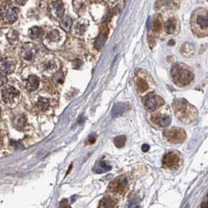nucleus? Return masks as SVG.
<instances>
[{
    "instance_id": "obj_29",
    "label": "nucleus",
    "mask_w": 208,
    "mask_h": 208,
    "mask_svg": "<svg viewBox=\"0 0 208 208\" xmlns=\"http://www.w3.org/2000/svg\"><path fill=\"white\" fill-rule=\"evenodd\" d=\"M161 21H160V18H156L154 19L153 23V30H154L155 32H158L160 31V29H161Z\"/></svg>"
},
{
    "instance_id": "obj_16",
    "label": "nucleus",
    "mask_w": 208,
    "mask_h": 208,
    "mask_svg": "<svg viewBox=\"0 0 208 208\" xmlns=\"http://www.w3.org/2000/svg\"><path fill=\"white\" fill-rule=\"evenodd\" d=\"M136 88L139 93H144L147 91L150 87L149 83L146 79H145L143 76H137L136 79Z\"/></svg>"
},
{
    "instance_id": "obj_19",
    "label": "nucleus",
    "mask_w": 208,
    "mask_h": 208,
    "mask_svg": "<svg viewBox=\"0 0 208 208\" xmlns=\"http://www.w3.org/2000/svg\"><path fill=\"white\" fill-rule=\"evenodd\" d=\"M51 12L56 17H61L63 15L64 8L61 2H55L51 4Z\"/></svg>"
},
{
    "instance_id": "obj_31",
    "label": "nucleus",
    "mask_w": 208,
    "mask_h": 208,
    "mask_svg": "<svg viewBox=\"0 0 208 208\" xmlns=\"http://www.w3.org/2000/svg\"><path fill=\"white\" fill-rule=\"evenodd\" d=\"M10 146H12V147H14V148L16 149L22 148V147H23V145L21 144V143H19V142L18 141H14V140H11Z\"/></svg>"
},
{
    "instance_id": "obj_17",
    "label": "nucleus",
    "mask_w": 208,
    "mask_h": 208,
    "mask_svg": "<svg viewBox=\"0 0 208 208\" xmlns=\"http://www.w3.org/2000/svg\"><path fill=\"white\" fill-rule=\"evenodd\" d=\"M127 107L128 105L125 103H118L115 104L111 111V115L113 118H117L120 115H123L127 110Z\"/></svg>"
},
{
    "instance_id": "obj_8",
    "label": "nucleus",
    "mask_w": 208,
    "mask_h": 208,
    "mask_svg": "<svg viewBox=\"0 0 208 208\" xmlns=\"http://www.w3.org/2000/svg\"><path fill=\"white\" fill-rule=\"evenodd\" d=\"M178 162H179V157L178 153L175 152H169L166 153L162 160L163 165L171 170L176 169L178 167Z\"/></svg>"
},
{
    "instance_id": "obj_2",
    "label": "nucleus",
    "mask_w": 208,
    "mask_h": 208,
    "mask_svg": "<svg viewBox=\"0 0 208 208\" xmlns=\"http://www.w3.org/2000/svg\"><path fill=\"white\" fill-rule=\"evenodd\" d=\"M171 74L174 83L179 86H187L193 79L192 71L185 65L179 64H176L172 67Z\"/></svg>"
},
{
    "instance_id": "obj_11",
    "label": "nucleus",
    "mask_w": 208,
    "mask_h": 208,
    "mask_svg": "<svg viewBox=\"0 0 208 208\" xmlns=\"http://www.w3.org/2000/svg\"><path fill=\"white\" fill-rule=\"evenodd\" d=\"M164 30L167 33L175 34L179 30V23L175 18H170L164 23Z\"/></svg>"
},
{
    "instance_id": "obj_5",
    "label": "nucleus",
    "mask_w": 208,
    "mask_h": 208,
    "mask_svg": "<svg viewBox=\"0 0 208 208\" xmlns=\"http://www.w3.org/2000/svg\"><path fill=\"white\" fill-rule=\"evenodd\" d=\"M128 188V181L125 176H119L113 180L108 185V189L111 192L118 195H122Z\"/></svg>"
},
{
    "instance_id": "obj_6",
    "label": "nucleus",
    "mask_w": 208,
    "mask_h": 208,
    "mask_svg": "<svg viewBox=\"0 0 208 208\" xmlns=\"http://www.w3.org/2000/svg\"><path fill=\"white\" fill-rule=\"evenodd\" d=\"M0 16L6 23H14L17 19L18 9L13 5H5L0 10Z\"/></svg>"
},
{
    "instance_id": "obj_4",
    "label": "nucleus",
    "mask_w": 208,
    "mask_h": 208,
    "mask_svg": "<svg viewBox=\"0 0 208 208\" xmlns=\"http://www.w3.org/2000/svg\"><path fill=\"white\" fill-rule=\"evenodd\" d=\"M163 136L167 142L171 143H182L185 139V132L181 128H171L163 132Z\"/></svg>"
},
{
    "instance_id": "obj_7",
    "label": "nucleus",
    "mask_w": 208,
    "mask_h": 208,
    "mask_svg": "<svg viewBox=\"0 0 208 208\" xmlns=\"http://www.w3.org/2000/svg\"><path fill=\"white\" fill-rule=\"evenodd\" d=\"M143 103L146 109L149 111H153L164 104V100L160 96L150 93L144 97Z\"/></svg>"
},
{
    "instance_id": "obj_13",
    "label": "nucleus",
    "mask_w": 208,
    "mask_h": 208,
    "mask_svg": "<svg viewBox=\"0 0 208 208\" xmlns=\"http://www.w3.org/2000/svg\"><path fill=\"white\" fill-rule=\"evenodd\" d=\"M36 52H37V49L32 44H26L24 45L23 51H22V55L25 60L29 61V60L33 59Z\"/></svg>"
},
{
    "instance_id": "obj_9",
    "label": "nucleus",
    "mask_w": 208,
    "mask_h": 208,
    "mask_svg": "<svg viewBox=\"0 0 208 208\" xmlns=\"http://www.w3.org/2000/svg\"><path fill=\"white\" fill-rule=\"evenodd\" d=\"M19 91L12 86L4 87L2 90V98L5 103H12L17 99Z\"/></svg>"
},
{
    "instance_id": "obj_10",
    "label": "nucleus",
    "mask_w": 208,
    "mask_h": 208,
    "mask_svg": "<svg viewBox=\"0 0 208 208\" xmlns=\"http://www.w3.org/2000/svg\"><path fill=\"white\" fill-rule=\"evenodd\" d=\"M15 65L12 60L1 59L0 60V74L2 76H7L14 70Z\"/></svg>"
},
{
    "instance_id": "obj_35",
    "label": "nucleus",
    "mask_w": 208,
    "mask_h": 208,
    "mask_svg": "<svg viewBox=\"0 0 208 208\" xmlns=\"http://www.w3.org/2000/svg\"><path fill=\"white\" fill-rule=\"evenodd\" d=\"M108 1H109V2H115L117 0H108Z\"/></svg>"
},
{
    "instance_id": "obj_20",
    "label": "nucleus",
    "mask_w": 208,
    "mask_h": 208,
    "mask_svg": "<svg viewBox=\"0 0 208 208\" xmlns=\"http://www.w3.org/2000/svg\"><path fill=\"white\" fill-rule=\"evenodd\" d=\"M88 26V21L87 20H85V19H80L78 22H76V26H75V29H76V33H79V34H82V33H84L85 30H86Z\"/></svg>"
},
{
    "instance_id": "obj_3",
    "label": "nucleus",
    "mask_w": 208,
    "mask_h": 208,
    "mask_svg": "<svg viewBox=\"0 0 208 208\" xmlns=\"http://www.w3.org/2000/svg\"><path fill=\"white\" fill-rule=\"evenodd\" d=\"M207 15L204 12L196 13L195 18L192 20V29L199 36H205L207 33Z\"/></svg>"
},
{
    "instance_id": "obj_30",
    "label": "nucleus",
    "mask_w": 208,
    "mask_h": 208,
    "mask_svg": "<svg viewBox=\"0 0 208 208\" xmlns=\"http://www.w3.org/2000/svg\"><path fill=\"white\" fill-rule=\"evenodd\" d=\"M96 139H97V136H96L95 133L90 134V136L86 138V144H88V145L93 144V143L96 141Z\"/></svg>"
},
{
    "instance_id": "obj_21",
    "label": "nucleus",
    "mask_w": 208,
    "mask_h": 208,
    "mask_svg": "<svg viewBox=\"0 0 208 208\" xmlns=\"http://www.w3.org/2000/svg\"><path fill=\"white\" fill-rule=\"evenodd\" d=\"M43 33H44L43 30L37 26H33L30 30V37L33 39L40 38L42 37Z\"/></svg>"
},
{
    "instance_id": "obj_18",
    "label": "nucleus",
    "mask_w": 208,
    "mask_h": 208,
    "mask_svg": "<svg viewBox=\"0 0 208 208\" xmlns=\"http://www.w3.org/2000/svg\"><path fill=\"white\" fill-rule=\"evenodd\" d=\"M195 52V47L191 43H185L181 47V54L185 57H190Z\"/></svg>"
},
{
    "instance_id": "obj_26",
    "label": "nucleus",
    "mask_w": 208,
    "mask_h": 208,
    "mask_svg": "<svg viewBox=\"0 0 208 208\" xmlns=\"http://www.w3.org/2000/svg\"><path fill=\"white\" fill-rule=\"evenodd\" d=\"M52 80H53V83L56 85L62 83L64 80L63 73H62V72H58L57 73H55V74L53 76Z\"/></svg>"
},
{
    "instance_id": "obj_1",
    "label": "nucleus",
    "mask_w": 208,
    "mask_h": 208,
    "mask_svg": "<svg viewBox=\"0 0 208 208\" xmlns=\"http://www.w3.org/2000/svg\"><path fill=\"white\" fill-rule=\"evenodd\" d=\"M172 107L175 116L182 122L189 123L193 122L197 116V110L196 108L185 99H175L173 101Z\"/></svg>"
},
{
    "instance_id": "obj_32",
    "label": "nucleus",
    "mask_w": 208,
    "mask_h": 208,
    "mask_svg": "<svg viewBox=\"0 0 208 208\" xmlns=\"http://www.w3.org/2000/svg\"><path fill=\"white\" fill-rule=\"evenodd\" d=\"M7 81V79L3 76H0V86H2L5 82Z\"/></svg>"
},
{
    "instance_id": "obj_24",
    "label": "nucleus",
    "mask_w": 208,
    "mask_h": 208,
    "mask_svg": "<svg viewBox=\"0 0 208 208\" xmlns=\"http://www.w3.org/2000/svg\"><path fill=\"white\" fill-rule=\"evenodd\" d=\"M37 107L41 111H45L49 107V101L47 99L40 97L37 103Z\"/></svg>"
},
{
    "instance_id": "obj_34",
    "label": "nucleus",
    "mask_w": 208,
    "mask_h": 208,
    "mask_svg": "<svg viewBox=\"0 0 208 208\" xmlns=\"http://www.w3.org/2000/svg\"><path fill=\"white\" fill-rule=\"evenodd\" d=\"M26 2V0H16V2H17L19 5H23Z\"/></svg>"
},
{
    "instance_id": "obj_14",
    "label": "nucleus",
    "mask_w": 208,
    "mask_h": 208,
    "mask_svg": "<svg viewBox=\"0 0 208 208\" xmlns=\"http://www.w3.org/2000/svg\"><path fill=\"white\" fill-rule=\"evenodd\" d=\"M111 169V167L110 164H108V163L104 161V160H100L96 162V164H94L93 167V172L95 173H98V174H100V173H104L106 171H110Z\"/></svg>"
},
{
    "instance_id": "obj_12",
    "label": "nucleus",
    "mask_w": 208,
    "mask_h": 208,
    "mask_svg": "<svg viewBox=\"0 0 208 208\" xmlns=\"http://www.w3.org/2000/svg\"><path fill=\"white\" fill-rule=\"evenodd\" d=\"M153 122L160 127H167L171 124V118L165 114H156L153 118Z\"/></svg>"
},
{
    "instance_id": "obj_22",
    "label": "nucleus",
    "mask_w": 208,
    "mask_h": 208,
    "mask_svg": "<svg viewBox=\"0 0 208 208\" xmlns=\"http://www.w3.org/2000/svg\"><path fill=\"white\" fill-rule=\"evenodd\" d=\"M115 205H116L115 201L111 199V198L104 197L100 200L99 206H100V207H101V206H102V207H114Z\"/></svg>"
},
{
    "instance_id": "obj_25",
    "label": "nucleus",
    "mask_w": 208,
    "mask_h": 208,
    "mask_svg": "<svg viewBox=\"0 0 208 208\" xmlns=\"http://www.w3.org/2000/svg\"><path fill=\"white\" fill-rule=\"evenodd\" d=\"M25 124H26V119L23 116H18L14 120V125L16 129H23V127L25 126Z\"/></svg>"
},
{
    "instance_id": "obj_27",
    "label": "nucleus",
    "mask_w": 208,
    "mask_h": 208,
    "mask_svg": "<svg viewBox=\"0 0 208 208\" xmlns=\"http://www.w3.org/2000/svg\"><path fill=\"white\" fill-rule=\"evenodd\" d=\"M59 33L56 30H51L48 34V40L51 41H58L59 40Z\"/></svg>"
},
{
    "instance_id": "obj_15",
    "label": "nucleus",
    "mask_w": 208,
    "mask_h": 208,
    "mask_svg": "<svg viewBox=\"0 0 208 208\" xmlns=\"http://www.w3.org/2000/svg\"><path fill=\"white\" fill-rule=\"evenodd\" d=\"M39 83H40V80H39L38 78L36 76H30L26 80V90H28L29 92L34 91V90H37L39 86Z\"/></svg>"
},
{
    "instance_id": "obj_23",
    "label": "nucleus",
    "mask_w": 208,
    "mask_h": 208,
    "mask_svg": "<svg viewBox=\"0 0 208 208\" xmlns=\"http://www.w3.org/2000/svg\"><path fill=\"white\" fill-rule=\"evenodd\" d=\"M71 25H72V19L68 16H65L62 21H61V23H60L61 27L67 32H69V30H70Z\"/></svg>"
},
{
    "instance_id": "obj_28",
    "label": "nucleus",
    "mask_w": 208,
    "mask_h": 208,
    "mask_svg": "<svg viewBox=\"0 0 208 208\" xmlns=\"http://www.w3.org/2000/svg\"><path fill=\"white\" fill-rule=\"evenodd\" d=\"M126 138L125 136H118L114 139V143L117 147H122L125 145Z\"/></svg>"
},
{
    "instance_id": "obj_36",
    "label": "nucleus",
    "mask_w": 208,
    "mask_h": 208,
    "mask_svg": "<svg viewBox=\"0 0 208 208\" xmlns=\"http://www.w3.org/2000/svg\"><path fill=\"white\" fill-rule=\"evenodd\" d=\"M0 114H1V109H0Z\"/></svg>"
},
{
    "instance_id": "obj_33",
    "label": "nucleus",
    "mask_w": 208,
    "mask_h": 208,
    "mask_svg": "<svg viewBox=\"0 0 208 208\" xmlns=\"http://www.w3.org/2000/svg\"><path fill=\"white\" fill-rule=\"evenodd\" d=\"M149 149H150V146L147 144H143V146H142V150H143V152H147L149 150Z\"/></svg>"
}]
</instances>
